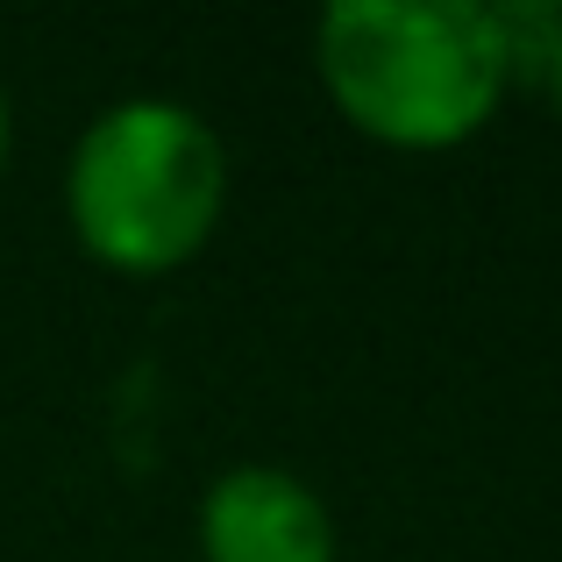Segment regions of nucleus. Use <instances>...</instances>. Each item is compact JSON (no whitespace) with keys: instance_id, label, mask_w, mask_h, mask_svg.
<instances>
[{"instance_id":"nucleus-1","label":"nucleus","mask_w":562,"mask_h":562,"mask_svg":"<svg viewBox=\"0 0 562 562\" xmlns=\"http://www.w3.org/2000/svg\"><path fill=\"white\" fill-rule=\"evenodd\" d=\"M328 108L384 150H456L506 108L513 71L484 0H335L314 22Z\"/></svg>"},{"instance_id":"nucleus-5","label":"nucleus","mask_w":562,"mask_h":562,"mask_svg":"<svg viewBox=\"0 0 562 562\" xmlns=\"http://www.w3.org/2000/svg\"><path fill=\"white\" fill-rule=\"evenodd\" d=\"M541 93H549V108H555V122H562V43H555V57H549V79H541Z\"/></svg>"},{"instance_id":"nucleus-6","label":"nucleus","mask_w":562,"mask_h":562,"mask_svg":"<svg viewBox=\"0 0 562 562\" xmlns=\"http://www.w3.org/2000/svg\"><path fill=\"white\" fill-rule=\"evenodd\" d=\"M8 150H14V108H8V86H0V165H8Z\"/></svg>"},{"instance_id":"nucleus-4","label":"nucleus","mask_w":562,"mask_h":562,"mask_svg":"<svg viewBox=\"0 0 562 562\" xmlns=\"http://www.w3.org/2000/svg\"><path fill=\"white\" fill-rule=\"evenodd\" d=\"M484 8H492V29H498L513 86H541L555 43H562V0H484Z\"/></svg>"},{"instance_id":"nucleus-3","label":"nucleus","mask_w":562,"mask_h":562,"mask_svg":"<svg viewBox=\"0 0 562 562\" xmlns=\"http://www.w3.org/2000/svg\"><path fill=\"white\" fill-rule=\"evenodd\" d=\"M200 562H335V513L306 477L278 463H235L200 492L192 513Z\"/></svg>"},{"instance_id":"nucleus-2","label":"nucleus","mask_w":562,"mask_h":562,"mask_svg":"<svg viewBox=\"0 0 562 562\" xmlns=\"http://www.w3.org/2000/svg\"><path fill=\"white\" fill-rule=\"evenodd\" d=\"M228 214V143L171 93L108 100L65 157L71 243L122 278L186 271Z\"/></svg>"}]
</instances>
